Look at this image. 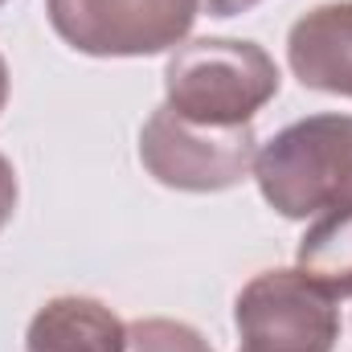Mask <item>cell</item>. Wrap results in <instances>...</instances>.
<instances>
[{
	"instance_id": "obj_7",
	"label": "cell",
	"mask_w": 352,
	"mask_h": 352,
	"mask_svg": "<svg viewBox=\"0 0 352 352\" xmlns=\"http://www.w3.org/2000/svg\"><path fill=\"white\" fill-rule=\"evenodd\" d=\"M25 352H127V324L90 295H58L29 320Z\"/></svg>"
},
{
	"instance_id": "obj_8",
	"label": "cell",
	"mask_w": 352,
	"mask_h": 352,
	"mask_svg": "<svg viewBox=\"0 0 352 352\" xmlns=\"http://www.w3.org/2000/svg\"><path fill=\"white\" fill-rule=\"evenodd\" d=\"M295 270H303L336 299L352 295V205L316 217V226L299 238Z\"/></svg>"
},
{
	"instance_id": "obj_12",
	"label": "cell",
	"mask_w": 352,
	"mask_h": 352,
	"mask_svg": "<svg viewBox=\"0 0 352 352\" xmlns=\"http://www.w3.org/2000/svg\"><path fill=\"white\" fill-rule=\"evenodd\" d=\"M8 107V62H4V54H0V111Z\"/></svg>"
},
{
	"instance_id": "obj_9",
	"label": "cell",
	"mask_w": 352,
	"mask_h": 352,
	"mask_svg": "<svg viewBox=\"0 0 352 352\" xmlns=\"http://www.w3.org/2000/svg\"><path fill=\"white\" fill-rule=\"evenodd\" d=\"M127 352H217V349L192 324L152 316V320L127 324Z\"/></svg>"
},
{
	"instance_id": "obj_4",
	"label": "cell",
	"mask_w": 352,
	"mask_h": 352,
	"mask_svg": "<svg viewBox=\"0 0 352 352\" xmlns=\"http://www.w3.org/2000/svg\"><path fill=\"white\" fill-rule=\"evenodd\" d=\"M238 352H332L340 307L303 270H263L234 299Z\"/></svg>"
},
{
	"instance_id": "obj_3",
	"label": "cell",
	"mask_w": 352,
	"mask_h": 352,
	"mask_svg": "<svg viewBox=\"0 0 352 352\" xmlns=\"http://www.w3.org/2000/svg\"><path fill=\"white\" fill-rule=\"evenodd\" d=\"M258 156V135L242 127H209L180 119L173 107H156L140 131V164L176 192H226L242 184Z\"/></svg>"
},
{
	"instance_id": "obj_10",
	"label": "cell",
	"mask_w": 352,
	"mask_h": 352,
	"mask_svg": "<svg viewBox=\"0 0 352 352\" xmlns=\"http://www.w3.org/2000/svg\"><path fill=\"white\" fill-rule=\"evenodd\" d=\"M16 197H21V188H16V173H12V160H8V156H0V230H4L8 221H12Z\"/></svg>"
},
{
	"instance_id": "obj_13",
	"label": "cell",
	"mask_w": 352,
	"mask_h": 352,
	"mask_svg": "<svg viewBox=\"0 0 352 352\" xmlns=\"http://www.w3.org/2000/svg\"><path fill=\"white\" fill-rule=\"evenodd\" d=\"M4 4H8V0H0V8H4Z\"/></svg>"
},
{
	"instance_id": "obj_2",
	"label": "cell",
	"mask_w": 352,
	"mask_h": 352,
	"mask_svg": "<svg viewBox=\"0 0 352 352\" xmlns=\"http://www.w3.org/2000/svg\"><path fill=\"white\" fill-rule=\"evenodd\" d=\"M278 66L258 41L197 37L176 45L164 66V102L180 119L242 127L278 94Z\"/></svg>"
},
{
	"instance_id": "obj_5",
	"label": "cell",
	"mask_w": 352,
	"mask_h": 352,
	"mask_svg": "<svg viewBox=\"0 0 352 352\" xmlns=\"http://www.w3.org/2000/svg\"><path fill=\"white\" fill-rule=\"evenodd\" d=\"M45 12L87 58H152L188 37L201 0H45Z\"/></svg>"
},
{
	"instance_id": "obj_1",
	"label": "cell",
	"mask_w": 352,
	"mask_h": 352,
	"mask_svg": "<svg viewBox=\"0 0 352 352\" xmlns=\"http://www.w3.org/2000/svg\"><path fill=\"white\" fill-rule=\"evenodd\" d=\"M263 201L287 221L352 205V115H307L254 156Z\"/></svg>"
},
{
	"instance_id": "obj_11",
	"label": "cell",
	"mask_w": 352,
	"mask_h": 352,
	"mask_svg": "<svg viewBox=\"0 0 352 352\" xmlns=\"http://www.w3.org/2000/svg\"><path fill=\"white\" fill-rule=\"evenodd\" d=\"M254 4H263V0H205L209 16H238V12H250Z\"/></svg>"
},
{
	"instance_id": "obj_6",
	"label": "cell",
	"mask_w": 352,
	"mask_h": 352,
	"mask_svg": "<svg viewBox=\"0 0 352 352\" xmlns=\"http://www.w3.org/2000/svg\"><path fill=\"white\" fill-rule=\"evenodd\" d=\"M287 66L307 90L352 98V0L320 4L291 25Z\"/></svg>"
}]
</instances>
